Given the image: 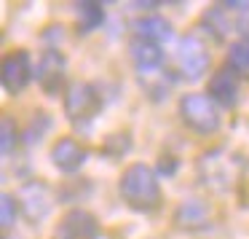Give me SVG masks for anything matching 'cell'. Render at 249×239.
Returning <instances> with one entry per match:
<instances>
[{
    "label": "cell",
    "instance_id": "obj_4",
    "mask_svg": "<svg viewBox=\"0 0 249 239\" xmlns=\"http://www.w3.org/2000/svg\"><path fill=\"white\" fill-rule=\"evenodd\" d=\"M177 65H179V70H182V76L190 78V81L201 78L209 70V51H206V43L198 38V33H188L179 40Z\"/></svg>",
    "mask_w": 249,
    "mask_h": 239
},
{
    "label": "cell",
    "instance_id": "obj_2",
    "mask_svg": "<svg viewBox=\"0 0 249 239\" xmlns=\"http://www.w3.org/2000/svg\"><path fill=\"white\" fill-rule=\"evenodd\" d=\"M179 116H182V124L198 135H212L222 124V116L214 108L212 97L201 92H190L179 100Z\"/></svg>",
    "mask_w": 249,
    "mask_h": 239
},
{
    "label": "cell",
    "instance_id": "obj_13",
    "mask_svg": "<svg viewBox=\"0 0 249 239\" xmlns=\"http://www.w3.org/2000/svg\"><path fill=\"white\" fill-rule=\"evenodd\" d=\"M209 220V210L201 199H188L177 210V223L182 228H204Z\"/></svg>",
    "mask_w": 249,
    "mask_h": 239
},
{
    "label": "cell",
    "instance_id": "obj_1",
    "mask_svg": "<svg viewBox=\"0 0 249 239\" xmlns=\"http://www.w3.org/2000/svg\"><path fill=\"white\" fill-rule=\"evenodd\" d=\"M118 194L131 210L156 212L161 207V185L147 164H129L118 178Z\"/></svg>",
    "mask_w": 249,
    "mask_h": 239
},
{
    "label": "cell",
    "instance_id": "obj_12",
    "mask_svg": "<svg viewBox=\"0 0 249 239\" xmlns=\"http://www.w3.org/2000/svg\"><path fill=\"white\" fill-rule=\"evenodd\" d=\"M134 33H137V38H142V40L163 43V40L172 38V24H169V19L158 17V14H147V17H140L134 22Z\"/></svg>",
    "mask_w": 249,
    "mask_h": 239
},
{
    "label": "cell",
    "instance_id": "obj_7",
    "mask_svg": "<svg viewBox=\"0 0 249 239\" xmlns=\"http://www.w3.org/2000/svg\"><path fill=\"white\" fill-rule=\"evenodd\" d=\"M99 220L89 210H70L62 218L59 239H97Z\"/></svg>",
    "mask_w": 249,
    "mask_h": 239
},
{
    "label": "cell",
    "instance_id": "obj_5",
    "mask_svg": "<svg viewBox=\"0 0 249 239\" xmlns=\"http://www.w3.org/2000/svg\"><path fill=\"white\" fill-rule=\"evenodd\" d=\"M0 78H3V86L8 94H19L24 92V86L33 78V67H30V54L24 49H14L3 57V65H0Z\"/></svg>",
    "mask_w": 249,
    "mask_h": 239
},
{
    "label": "cell",
    "instance_id": "obj_10",
    "mask_svg": "<svg viewBox=\"0 0 249 239\" xmlns=\"http://www.w3.org/2000/svg\"><path fill=\"white\" fill-rule=\"evenodd\" d=\"M19 204L27 212L30 220H38V218H43L51 210V194L43 183H27L22 188V194H19Z\"/></svg>",
    "mask_w": 249,
    "mask_h": 239
},
{
    "label": "cell",
    "instance_id": "obj_18",
    "mask_svg": "<svg viewBox=\"0 0 249 239\" xmlns=\"http://www.w3.org/2000/svg\"><path fill=\"white\" fill-rule=\"evenodd\" d=\"M17 215H19V201H14L11 194H3V201H0V223H3V228H11Z\"/></svg>",
    "mask_w": 249,
    "mask_h": 239
},
{
    "label": "cell",
    "instance_id": "obj_6",
    "mask_svg": "<svg viewBox=\"0 0 249 239\" xmlns=\"http://www.w3.org/2000/svg\"><path fill=\"white\" fill-rule=\"evenodd\" d=\"M65 54L56 49L43 51L38 62V83L49 97H56L62 92V83H65Z\"/></svg>",
    "mask_w": 249,
    "mask_h": 239
},
{
    "label": "cell",
    "instance_id": "obj_16",
    "mask_svg": "<svg viewBox=\"0 0 249 239\" xmlns=\"http://www.w3.org/2000/svg\"><path fill=\"white\" fill-rule=\"evenodd\" d=\"M129 148H131L129 132H115V135H107V137H105V142H102V153H105V156H110V159L126 156Z\"/></svg>",
    "mask_w": 249,
    "mask_h": 239
},
{
    "label": "cell",
    "instance_id": "obj_9",
    "mask_svg": "<svg viewBox=\"0 0 249 239\" xmlns=\"http://www.w3.org/2000/svg\"><path fill=\"white\" fill-rule=\"evenodd\" d=\"M206 94H212V100L225 108H233L238 102V76L231 70L228 65L217 67L209 78V86H206Z\"/></svg>",
    "mask_w": 249,
    "mask_h": 239
},
{
    "label": "cell",
    "instance_id": "obj_19",
    "mask_svg": "<svg viewBox=\"0 0 249 239\" xmlns=\"http://www.w3.org/2000/svg\"><path fill=\"white\" fill-rule=\"evenodd\" d=\"M158 169H161L163 175H174V172H177V159H174V156H161Z\"/></svg>",
    "mask_w": 249,
    "mask_h": 239
},
{
    "label": "cell",
    "instance_id": "obj_14",
    "mask_svg": "<svg viewBox=\"0 0 249 239\" xmlns=\"http://www.w3.org/2000/svg\"><path fill=\"white\" fill-rule=\"evenodd\" d=\"M102 22H105V11L99 3H78L75 6V24H78V33L81 35L97 30Z\"/></svg>",
    "mask_w": 249,
    "mask_h": 239
},
{
    "label": "cell",
    "instance_id": "obj_3",
    "mask_svg": "<svg viewBox=\"0 0 249 239\" xmlns=\"http://www.w3.org/2000/svg\"><path fill=\"white\" fill-rule=\"evenodd\" d=\"M102 110L99 92L86 81H72L65 92V113L70 121H91Z\"/></svg>",
    "mask_w": 249,
    "mask_h": 239
},
{
    "label": "cell",
    "instance_id": "obj_17",
    "mask_svg": "<svg viewBox=\"0 0 249 239\" xmlns=\"http://www.w3.org/2000/svg\"><path fill=\"white\" fill-rule=\"evenodd\" d=\"M0 129H3V137H0L3 153H11V151H14V145L19 142V129H17V124H14V119L3 116V124H0Z\"/></svg>",
    "mask_w": 249,
    "mask_h": 239
},
{
    "label": "cell",
    "instance_id": "obj_11",
    "mask_svg": "<svg viewBox=\"0 0 249 239\" xmlns=\"http://www.w3.org/2000/svg\"><path fill=\"white\" fill-rule=\"evenodd\" d=\"M129 54L134 60V65L140 67V73H153L161 67L163 62V51L158 43H150V40L142 38H131L129 40Z\"/></svg>",
    "mask_w": 249,
    "mask_h": 239
},
{
    "label": "cell",
    "instance_id": "obj_15",
    "mask_svg": "<svg viewBox=\"0 0 249 239\" xmlns=\"http://www.w3.org/2000/svg\"><path fill=\"white\" fill-rule=\"evenodd\" d=\"M228 67H231L236 76L249 78V43L247 40H236L228 49Z\"/></svg>",
    "mask_w": 249,
    "mask_h": 239
},
{
    "label": "cell",
    "instance_id": "obj_8",
    "mask_svg": "<svg viewBox=\"0 0 249 239\" xmlns=\"http://www.w3.org/2000/svg\"><path fill=\"white\" fill-rule=\"evenodd\" d=\"M51 161L59 172H78L86 161V148L75 137H59L51 145Z\"/></svg>",
    "mask_w": 249,
    "mask_h": 239
}]
</instances>
